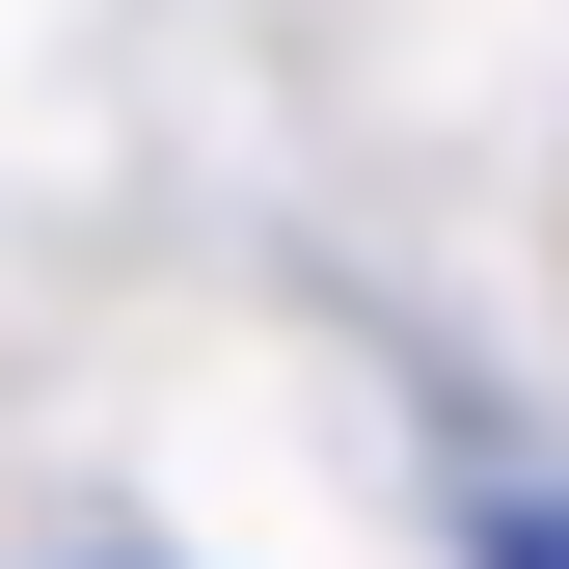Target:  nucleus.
<instances>
[{
  "label": "nucleus",
  "mask_w": 569,
  "mask_h": 569,
  "mask_svg": "<svg viewBox=\"0 0 569 569\" xmlns=\"http://www.w3.org/2000/svg\"><path fill=\"white\" fill-rule=\"evenodd\" d=\"M488 569H569V516H516V542H488Z\"/></svg>",
  "instance_id": "f257e3e1"
},
{
  "label": "nucleus",
  "mask_w": 569,
  "mask_h": 569,
  "mask_svg": "<svg viewBox=\"0 0 569 569\" xmlns=\"http://www.w3.org/2000/svg\"><path fill=\"white\" fill-rule=\"evenodd\" d=\"M109 569H136V542H109Z\"/></svg>",
  "instance_id": "f03ea898"
}]
</instances>
